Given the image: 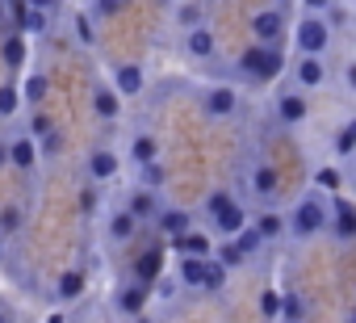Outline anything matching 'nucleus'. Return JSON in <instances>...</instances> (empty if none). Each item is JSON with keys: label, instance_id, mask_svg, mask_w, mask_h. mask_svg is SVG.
<instances>
[{"label": "nucleus", "instance_id": "15", "mask_svg": "<svg viewBox=\"0 0 356 323\" xmlns=\"http://www.w3.org/2000/svg\"><path fill=\"white\" fill-rule=\"evenodd\" d=\"M159 206H163V198L159 194H147V189H130L126 194V202H122V210L138 223V227H147V223H155V214H159Z\"/></svg>", "mask_w": 356, "mask_h": 323}, {"label": "nucleus", "instance_id": "17", "mask_svg": "<svg viewBox=\"0 0 356 323\" xmlns=\"http://www.w3.org/2000/svg\"><path fill=\"white\" fill-rule=\"evenodd\" d=\"M172 252H176V260H214V235L193 227L185 239L172 244Z\"/></svg>", "mask_w": 356, "mask_h": 323}, {"label": "nucleus", "instance_id": "2", "mask_svg": "<svg viewBox=\"0 0 356 323\" xmlns=\"http://www.w3.org/2000/svg\"><path fill=\"white\" fill-rule=\"evenodd\" d=\"M289 42H293V55H298V59H323V55H327V47H331V26L323 22L318 5H310V9L298 13V22L289 26Z\"/></svg>", "mask_w": 356, "mask_h": 323}, {"label": "nucleus", "instance_id": "5", "mask_svg": "<svg viewBox=\"0 0 356 323\" xmlns=\"http://www.w3.org/2000/svg\"><path fill=\"white\" fill-rule=\"evenodd\" d=\"M197 105H202V113L206 118H214V122H227V118H235L239 109H243V93H239V84H206L202 93H197Z\"/></svg>", "mask_w": 356, "mask_h": 323}, {"label": "nucleus", "instance_id": "29", "mask_svg": "<svg viewBox=\"0 0 356 323\" xmlns=\"http://www.w3.org/2000/svg\"><path fill=\"white\" fill-rule=\"evenodd\" d=\"M17 88H22V101H26V105L42 109V101H47V93H51V76H47V72H30Z\"/></svg>", "mask_w": 356, "mask_h": 323}, {"label": "nucleus", "instance_id": "23", "mask_svg": "<svg viewBox=\"0 0 356 323\" xmlns=\"http://www.w3.org/2000/svg\"><path fill=\"white\" fill-rule=\"evenodd\" d=\"M126 155H130V164H134V168L155 164V159H159V139H155L151 130H134L130 143H126Z\"/></svg>", "mask_w": 356, "mask_h": 323}, {"label": "nucleus", "instance_id": "13", "mask_svg": "<svg viewBox=\"0 0 356 323\" xmlns=\"http://www.w3.org/2000/svg\"><path fill=\"white\" fill-rule=\"evenodd\" d=\"M109 84H113V93H118L122 101H126V97H143V88H147V68H143V63H134V59L113 63Z\"/></svg>", "mask_w": 356, "mask_h": 323}, {"label": "nucleus", "instance_id": "4", "mask_svg": "<svg viewBox=\"0 0 356 323\" xmlns=\"http://www.w3.org/2000/svg\"><path fill=\"white\" fill-rule=\"evenodd\" d=\"M289 17H293L289 5H264V9H256L252 13V42L256 47H281L285 34H289V26H293Z\"/></svg>", "mask_w": 356, "mask_h": 323}, {"label": "nucleus", "instance_id": "30", "mask_svg": "<svg viewBox=\"0 0 356 323\" xmlns=\"http://www.w3.org/2000/svg\"><path fill=\"white\" fill-rule=\"evenodd\" d=\"M231 206H239V194H235V189H227V185H218V189H210V194H206V202H202V214L214 223V219H218V214H227Z\"/></svg>", "mask_w": 356, "mask_h": 323}, {"label": "nucleus", "instance_id": "8", "mask_svg": "<svg viewBox=\"0 0 356 323\" xmlns=\"http://www.w3.org/2000/svg\"><path fill=\"white\" fill-rule=\"evenodd\" d=\"M5 9H9V22H13L9 30L22 34V38H26V34H47V30H51V13H55L51 5H5Z\"/></svg>", "mask_w": 356, "mask_h": 323}, {"label": "nucleus", "instance_id": "48", "mask_svg": "<svg viewBox=\"0 0 356 323\" xmlns=\"http://www.w3.org/2000/svg\"><path fill=\"white\" fill-rule=\"evenodd\" d=\"M130 323H155V319H151V315H143V319H130Z\"/></svg>", "mask_w": 356, "mask_h": 323}, {"label": "nucleus", "instance_id": "42", "mask_svg": "<svg viewBox=\"0 0 356 323\" xmlns=\"http://www.w3.org/2000/svg\"><path fill=\"white\" fill-rule=\"evenodd\" d=\"M323 189H339V173H335V164H323V168L314 173V194H323Z\"/></svg>", "mask_w": 356, "mask_h": 323}, {"label": "nucleus", "instance_id": "7", "mask_svg": "<svg viewBox=\"0 0 356 323\" xmlns=\"http://www.w3.org/2000/svg\"><path fill=\"white\" fill-rule=\"evenodd\" d=\"M147 306H151V285H138V281H122L118 290H113V310L122 315V323H130V319H143L147 315Z\"/></svg>", "mask_w": 356, "mask_h": 323}, {"label": "nucleus", "instance_id": "35", "mask_svg": "<svg viewBox=\"0 0 356 323\" xmlns=\"http://www.w3.org/2000/svg\"><path fill=\"white\" fill-rule=\"evenodd\" d=\"M281 306H285V294L281 290H260V302H256V310H260V319H268V323H281Z\"/></svg>", "mask_w": 356, "mask_h": 323}, {"label": "nucleus", "instance_id": "49", "mask_svg": "<svg viewBox=\"0 0 356 323\" xmlns=\"http://www.w3.org/2000/svg\"><path fill=\"white\" fill-rule=\"evenodd\" d=\"M348 323H356V306H352V310H348Z\"/></svg>", "mask_w": 356, "mask_h": 323}, {"label": "nucleus", "instance_id": "45", "mask_svg": "<svg viewBox=\"0 0 356 323\" xmlns=\"http://www.w3.org/2000/svg\"><path fill=\"white\" fill-rule=\"evenodd\" d=\"M5 168H9V139L0 134V173H5Z\"/></svg>", "mask_w": 356, "mask_h": 323}, {"label": "nucleus", "instance_id": "41", "mask_svg": "<svg viewBox=\"0 0 356 323\" xmlns=\"http://www.w3.org/2000/svg\"><path fill=\"white\" fill-rule=\"evenodd\" d=\"M84 13H88L92 22H105V17H118V13H122V5H118V0H92Z\"/></svg>", "mask_w": 356, "mask_h": 323}, {"label": "nucleus", "instance_id": "18", "mask_svg": "<svg viewBox=\"0 0 356 323\" xmlns=\"http://www.w3.org/2000/svg\"><path fill=\"white\" fill-rule=\"evenodd\" d=\"M42 164V155H38V143L30 134H9V168L17 173H34Z\"/></svg>", "mask_w": 356, "mask_h": 323}, {"label": "nucleus", "instance_id": "34", "mask_svg": "<svg viewBox=\"0 0 356 323\" xmlns=\"http://www.w3.org/2000/svg\"><path fill=\"white\" fill-rule=\"evenodd\" d=\"M134 185H138V189H147V194H159V189L168 185V168L159 164V159H155V164H143V168H138V177H134Z\"/></svg>", "mask_w": 356, "mask_h": 323}, {"label": "nucleus", "instance_id": "19", "mask_svg": "<svg viewBox=\"0 0 356 323\" xmlns=\"http://www.w3.org/2000/svg\"><path fill=\"white\" fill-rule=\"evenodd\" d=\"M84 290H88V273L80 269V265H67L59 277H55V302H76V298H84Z\"/></svg>", "mask_w": 356, "mask_h": 323}, {"label": "nucleus", "instance_id": "33", "mask_svg": "<svg viewBox=\"0 0 356 323\" xmlns=\"http://www.w3.org/2000/svg\"><path fill=\"white\" fill-rule=\"evenodd\" d=\"M214 265H222V269L231 273V269H243L248 256H243V248H239L235 239H218V244H214Z\"/></svg>", "mask_w": 356, "mask_h": 323}, {"label": "nucleus", "instance_id": "16", "mask_svg": "<svg viewBox=\"0 0 356 323\" xmlns=\"http://www.w3.org/2000/svg\"><path fill=\"white\" fill-rule=\"evenodd\" d=\"M185 55H189L193 63H214V59H218V34H214L210 26L189 30V34H185Z\"/></svg>", "mask_w": 356, "mask_h": 323}, {"label": "nucleus", "instance_id": "20", "mask_svg": "<svg viewBox=\"0 0 356 323\" xmlns=\"http://www.w3.org/2000/svg\"><path fill=\"white\" fill-rule=\"evenodd\" d=\"M248 223H252V214H248V206L239 202V206H231L227 214H218V219L210 223V235H214V244H218V239H235L239 231H248Z\"/></svg>", "mask_w": 356, "mask_h": 323}, {"label": "nucleus", "instance_id": "40", "mask_svg": "<svg viewBox=\"0 0 356 323\" xmlns=\"http://www.w3.org/2000/svg\"><path fill=\"white\" fill-rule=\"evenodd\" d=\"M227 277H231V273H227L222 265H214V260H210V269H206V285H202V294H222V290H227Z\"/></svg>", "mask_w": 356, "mask_h": 323}, {"label": "nucleus", "instance_id": "11", "mask_svg": "<svg viewBox=\"0 0 356 323\" xmlns=\"http://www.w3.org/2000/svg\"><path fill=\"white\" fill-rule=\"evenodd\" d=\"M277 194H281L277 168L268 164V159H252V168H248V198H256V202H277Z\"/></svg>", "mask_w": 356, "mask_h": 323}, {"label": "nucleus", "instance_id": "32", "mask_svg": "<svg viewBox=\"0 0 356 323\" xmlns=\"http://www.w3.org/2000/svg\"><path fill=\"white\" fill-rule=\"evenodd\" d=\"M331 155H335V159L356 155V113H352V118H348L335 134H331Z\"/></svg>", "mask_w": 356, "mask_h": 323}, {"label": "nucleus", "instance_id": "22", "mask_svg": "<svg viewBox=\"0 0 356 323\" xmlns=\"http://www.w3.org/2000/svg\"><path fill=\"white\" fill-rule=\"evenodd\" d=\"M0 63H5L9 72H22V68L30 63V42H26L22 34L5 30V34H0Z\"/></svg>", "mask_w": 356, "mask_h": 323}, {"label": "nucleus", "instance_id": "28", "mask_svg": "<svg viewBox=\"0 0 356 323\" xmlns=\"http://www.w3.org/2000/svg\"><path fill=\"white\" fill-rule=\"evenodd\" d=\"M26 231V206L22 202H5L0 206V239H17Z\"/></svg>", "mask_w": 356, "mask_h": 323}, {"label": "nucleus", "instance_id": "46", "mask_svg": "<svg viewBox=\"0 0 356 323\" xmlns=\"http://www.w3.org/2000/svg\"><path fill=\"white\" fill-rule=\"evenodd\" d=\"M0 323H17V315H13L9 306H0Z\"/></svg>", "mask_w": 356, "mask_h": 323}, {"label": "nucleus", "instance_id": "31", "mask_svg": "<svg viewBox=\"0 0 356 323\" xmlns=\"http://www.w3.org/2000/svg\"><path fill=\"white\" fill-rule=\"evenodd\" d=\"M206 269H210V260H176V281H181L185 290H197V294H202Z\"/></svg>", "mask_w": 356, "mask_h": 323}, {"label": "nucleus", "instance_id": "25", "mask_svg": "<svg viewBox=\"0 0 356 323\" xmlns=\"http://www.w3.org/2000/svg\"><path fill=\"white\" fill-rule=\"evenodd\" d=\"M138 231H143V227H138V223H134V219H130L122 206L105 214V239H109V244H130Z\"/></svg>", "mask_w": 356, "mask_h": 323}, {"label": "nucleus", "instance_id": "6", "mask_svg": "<svg viewBox=\"0 0 356 323\" xmlns=\"http://www.w3.org/2000/svg\"><path fill=\"white\" fill-rule=\"evenodd\" d=\"M268 113H273V122H277V126L293 130V126H302V122L310 118V97H306V93H298V88H277V93H273V101H268Z\"/></svg>", "mask_w": 356, "mask_h": 323}, {"label": "nucleus", "instance_id": "14", "mask_svg": "<svg viewBox=\"0 0 356 323\" xmlns=\"http://www.w3.org/2000/svg\"><path fill=\"white\" fill-rule=\"evenodd\" d=\"M84 173H88L92 185H105V181H113L122 173V155L113 147H92L88 159H84Z\"/></svg>", "mask_w": 356, "mask_h": 323}, {"label": "nucleus", "instance_id": "39", "mask_svg": "<svg viewBox=\"0 0 356 323\" xmlns=\"http://www.w3.org/2000/svg\"><path fill=\"white\" fill-rule=\"evenodd\" d=\"M72 26H76V42H80V47H97V22H92L84 9L72 17Z\"/></svg>", "mask_w": 356, "mask_h": 323}, {"label": "nucleus", "instance_id": "9", "mask_svg": "<svg viewBox=\"0 0 356 323\" xmlns=\"http://www.w3.org/2000/svg\"><path fill=\"white\" fill-rule=\"evenodd\" d=\"M285 76H289V88H298V93H318L331 72H327V59H293V63L285 68Z\"/></svg>", "mask_w": 356, "mask_h": 323}, {"label": "nucleus", "instance_id": "21", "mask_svg": "<svg viewBox=\"0 0 356 323\" xmlns=\"http://www.w3.org/2000/svg\"><path fill=\"white\" fill-rule=\"evenodd\" d=\"M159 277H163V248H147L138 260H134V269H130V281H138V285H159Z\"/></svg>", "mask_w": 356, "mask_h": 323}, {"label": "nucleus", "instance_id": "47", "mask_svg": "<svg viewBox=\"0 0 356 323\" xmlns=\"http://www.w3.org/2000/svg\"><path fill=\"white\" fill-rule=\"evenodd\" d=\"M5 22H9V9H5V5H0V30H5Z\"/></svg>", "mask_w": 356, "mask_h": 323}, {"label": "nucleus", "instance_id": "3", "mask_svg": "<svg viewBox=\"0 0 356 323\" xmlns=\"http://www.w3.org/2000/svg\"><path fill=\"white\" fill-rule=\"evenodd\" d=\"M235 63H239V76L252 80V84H273V80H281L285 68H289L281 47H256V42H248Z\"/></svg>", "mask_w": 356, "mask_h": 323}, {"label": "nucleus", "instance_id": "36", "mask_svg": "<svg viewBox=\"0 0 356 323\" xmlns=\"http://www.w3.org/2000/svg\"><path fill=\"white\" fill-rule=\"evenodd\" d=\"M22 109V88L17 84H0V122H13Z\"/></svg>", "mask_w": 356, "mask_h": 323}, {"label": "nucleus", "instance_id": "44", "mask_svg": "<svg viewBox=\"0 0 356 323\" xmlns=\"http://www.w3.org/2000/svg\"><path fill=\"white\" fill-rule=\"evenodd\" d=\"M339 80H343L348 93H356V55H352L348 63H339Z\"/></svg>", "mask_w": 356, "mask_h": 323}, {"label": "nucleus", "instance_id": "37", "mask_svg": "<svg viewBox=\"0 0 356 323\" xmlns=\"http://www.w3.org/2000/svg\"><path fill=\"white\" fill-rule=\"evenodd\" d=\"M26 134H30L34 143L51 139V134H55V122H51V113H47V109H30V126H26Z\"/></svg>", "mask_w": 356, "mask_h": 323}, {"label": "nucleus", "instance_id": "24", "mask_svg": "<svg viewBox=\"0 0 356 323\" xmlns=\"http://www.w3.org/2000/svg\"><path fill=\"white\" fill-rule=\"evenodd\" d=\"M248 227L256 231L260 244H277V239H285V210H260Z\"/></svg>", "mask_w": 356, "mask_h": 323}, {"label": "nucleus", "instance_id": "10", "mask_svg": "<svg viewBox=\"0 0 356 323\" xmlns=\"http://www.w3.org/2000/svg\"><path fill=\"white\" fill-rule=\"evenodd\" d=\"M327 210H331V214H327L331 239H335V244H356V202H348V198L335 194V202H331Z\"/></svg>", "mask_w": 356, "mask_h": 323}, {"label": "nucleus", "instance_id": "27", "mask_svg": "<svg viewBox=\"0 0 356 323\" xmlns=\"http://www.w3.org/2000/svg\"><path fill=\"white\" fill-rule=\"evenodd\" d=\"M168 13H172V22L181 26L185 34H189V30H197V26H210V22H206V17H210V9H206V5H193V0H181V5H172Z\"/></svg>", "mask_w": 356, "mask_h": 323}, {"label": "nucleus", "instance_id": "1", "mask_svg": "<svg viewBox=\"0 0 356 323\" xmlns=\"http://www.w3.org/2000/svg\"><path fill=\"white\" fill-rule=\"evenodd\" d=\"M327 198L323 194H314V189H306L289 210H285V239H293V244H310V239H318L323 231H327Z\"/></svg>", "mask_w": 356, "mask_h": 323}, {"label": "nucleus", "instance_id": "43", "mask_svg": "<svg viewBox=\"0 0 356 323\" xmlns=\"http://www.w3.org/2000/svg\"><path fill=\"white\" fill-rule=\"evenodd\" d=\"M235 244L243 248V256H248V260H252V256H256V252L264 248V244L256 239V231H252V227H248V231H239V235H235Z\"/></svg>", "mask_w": 356, "mask_h": 323}, {"label": "nucleus", "instance_id": "12", "mask_svg": "<svg viewBox=\"0 0 356 323\" xmlns=\"http://www.w3.org/2000/svg\"><path fill=\"white\" fill-rule=\"evenodd\" d=\"M151 227H155V231H159L168 244H176V239H185V235L193 231V214H189L185 206H168V202H163Z\"/></svg>", "mask_w": 356, "mask_h": 323}, {"label": "nucleus", "instance_id": "38", "mask_svg": "<svg viewBox=\"0 0 356 323\" xmlns=\"http://www.w3.org/2000/svg\"><path fill=\"white\" fill-rule=\"evenodd\" d=\"M306 315H310V298H306V294H285L281 319H285V323H302Z\"/></svg>", "mask_w": 356, "mask_h": 323}, {"label": "nucleus", "instance_id": "26", "mask_svg": "<svg viewBox=\"0 0 356 323\" xmlns=\"http://www.w3.org/2000/svg\"><path fill=\"white\" fill-rule=\"evenodd\" d=\"M92 113L101 122H118L122 118V97L113 93V84H92Z\"/></svg>", "mask_w": 356, "mask_h": 323}]
</instances>
